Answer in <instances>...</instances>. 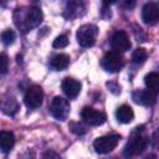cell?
<instances>
[{"mask_svg":"<svg viewBox=\"0 0 159 159\" xmlns=\"http://www.w3.org/2000/svg\"><path fill=\"white\" fill-rule=\"evenodd\" d=\"M142 20L148 24L153 25L159 20V7L154 2H147L142 9Z\"/></svg>","mask_w":159,"mask_h":159,"instance_id":"8fae6325","label":"cell"},{"mask_svg":"<svg viewBox=\"0 0 159 159\" xmlns=\"http://www.w3.org/2000/svg\"><path fill=\"white\" fill-rule=\"evenodd\" d=\"M120 140V135L119 134H108V135H103L99 137L94 140L93 143V148L97 153L99 154H106L112 152L119 143Z\"/></svg>","mask_w":159,"mask_h":159,"instance_id":"7a4b0ae2","label":"cell"},{"mask_svg":"<svg viewBox=\"0 0 159 159\" xmlns=\"http://www.w3.org/2000/svg\"><path fill=\"white\" fill-rule=\"evenodd\" d=\"M41 159H62L61 157H60V154H57L56 152H52V150H47V152H45L43 153V155H42V158Z\"/></svg>","mask_w":159,"mask_h":159,"instance_id":"603a6c76","label":"cell"},{"mask_svg":"<svg viewBox=\"0 0 159 159\" xmlns=\"http://www.w3.org/2000/svg\"><path fill=\"white\" fill-rule=\"evenodd\" d=\"M68 65H70V57L66 53H58L53 56L51 60V67L56 71H62L67 68Z\"/></svg>","mask_w":159,"mask_h":159,"instance_id":"9a60e30c","label":"cell"},{"mask_svg":"<svg viewBox=\"0 0 159 159\" xmlns=\"http://www.w3.org/2000/svg\"><path fill=\"white\" fill-rule=\"evenodd\" d=\"M0 62H1L0 70H1V73L4 75V73H6V71H7V57H6V55H5L4 52H2L1 56H0Z\"/></svg>","mask_w":159,"mask_h":159,"instance_id":"7402d4cb","label":"cell"},{"mask_svg":"<svg viewBox=\"0 0 159 159\" xmlns=\"http://www.w3.org/2000/svg\"><path fill=\"white\" fill-rule=\"evenodd\" d=\"M62 91L68 98H75L81 92V83L72 77H66L62 81Z\"/></svg>","mask_w":159,"mask_h":159,"instance_id":"7c38bea8","label":"cell"},{"mask_svg":"<svg viewBox=\"0 0 159 159\" xmlns=\"http://www.w3.org/2000/svg\"><path fill=\"white\" fill-rule=\"evenodd\" d=\"M147 57H148V53L144 48H137L132 55V60L134 63H143L147 60Z\"/></svg>","mask_w":159,"mask_h":159,"instance_id":"ac0fdd59","label":"cell"},{"mask_svg":"<svg viewBox=\"0 0 159 159\" xmlns=\"http://www.w3.org/2000/svg\"><path fill=\"white\" fill-rule=\"evenodd\" d=\"M116 117L118 119V122L120 123H130L134 118V112L130 106L128 104H122L117 112H116Z\"/></svg>","mask_w":159,"mask_h":159,"instance_id":"4fadbf2b","label":"cell"},{"mask_svg":"<svg viewBox=\"0 0 159 159\" xmlns=\"http://www.w3.org/2000/svg\"><path fill=\"white\" fill-rule=\"evenodd\" d=\"M144 82L145 86L148 87V89L152 91H158L159 89V73L158 72H150L144 77Z\"/></svg>","mask_w":159,"mask_h":159,"instance_id":"2e32d148","label":"cell"},{"mask_svg":"<svg viewBox=\"0 0 159 159\" xmlns=\"http://www.w3.org/2000/svg\"><path fill=\"white\" fill-rule=\"evenodd\" d=\"M111 46H112V50L118 53L128 51L130 48V41L128 35L120 30L116 31L111 37Z\"/></svg>","mask_w":159,"mask_h":159,"instance_id":"9c48e42d","label":"cell"},{"mask_svg":"<svg viewBox=\"0 0 159 159\" xmlns=\"http://www.w3.org/2000/svg\"><path fill=\"white\" fill-rule=\"evenodd\" d=\"M15 37H16V35H15V32L12 30H5L1 34V40H2V42L5 45H11L15 41Z\"/></svg>","mask_w":159,"mask_h":159,"instance_id":"d6986e66","label":"cell"},{"mask_svg":"<svg viewBox=\"0 0 159 159\" xmlns=\"http://www.w3.org/2000/svg\"><path fill=\"white\" fill-rule=\"evenodd\" d=\"M42 99H43L42 88L40 86H36V84L29 87L25 96H24V102H25L26 107H29L31 109L39 108L42 104Z\"/></svg>","mask_w":159,"mask_h":159,"instance_id":"52a82bcc","label":"cell"},{"mask_svg":"<svg viewBox=\"0 0 159 159\" xmlns=\"http://www.w3.org/2000/svg\"><path fill=\"white\" fill-rule=\"evenodd\" d=\"M147 159H153V157H148V158H147Z\"/></svg>","mask_w":159,"mask_h":159,"instance_id":"d4e9b609","label":"cell"},{"mask_svg":"<svg viewBox=\"0 0 159 159\" xmlns=\"http://www.w3.org/2000/svg\"><path fill=\"white\" fill-rule=\"evenodd\" d=\"M148 145V138L142 134H135L130 138V140L127 143L124 148V157L125 158H132L134 155L140 154Z\"/></svg>","mask_w":159,"mask_h":159,"instance_id":"3957f363","label":"cell"},{"mask_svg":"<svg viewBox=\"0 0 159 159\" xmlns=\"http://www.w3.org/2000/svg\"><path fill=\"white\" fill-rule=\"evenodd\" d=\"M42 17H43L42 16V11L39 7L32 6L26 11V14H25V16L22 19V22L19 26L24 32H27L31 29L39 26L41 24V21H42Z\"/></svg>","mask_w":159,"mask_h":159,"instance_id":"277c9868","label":"cell"},{"mask_svg":"<svg viewBox=\"0 0 159 159\" xmlns=\"http://www.w3.org/2000/svg\"><path fill=\"white\" fill-rule=\"evenodd\" d=\"M123 66H124V60L122 55L116 51L107 52L102 58V67L107 72H111V73L118 72L122 70Z\"/></svg>","mask_w":159,"mask_h":159,"instance_id":"5b68a950","label":"cell"},{"mask_svg":"<svg viewBox=\"0 0 159 159\" xmlns=\"http://www.w3.org/2000/svg\"><path fill=\"white\" fill-rule=\"evenodd\" d=\"M70 129L76 134H84L86 133V127L81 123H71Z\"/></svg>","mask_w":159,"mask_h":159,"instance_id":"44dd1931","label":"cell"},{"mask_svg":"<svg viewBox=\"0 0 159 159\" xmlns=\"http://www.w3.org/2000/svg\"><path fill=\"white\" fill-rule=\"evenodd\" d=\"M98 35V27L92 24H84L77 30V41L82 47H91L94 45Z\"/></svg>","mask_w":159,"mask_h":159,"instance_id":"6da1fadb","label":"cell"},{"mask_svg":"<svg viewBox=\"0 0 159 159\" xmlns=\"http://www.w3.org/2000/svg\"><path fill=\"white\" fill-rule=\"evenodd\" d=\"M132 98L137 104L150 106L155 102V92L152 89H137L132 93Z\"/></svg>","mask_w":159,"mask_h":159,"instance_id":"30bf717a","label":"cell"},{"mask_svg":"<svg viewBox=\"0 0 159 159\" xmlns=\"http://www.w3.org/2000/svg\"><path fill=\"white\" fill-rule=\"evenodd\" d=\"M67 45H68V37L66 35H60L53 41V47L56 48H62V47H66Z\"/></svg>","mask_w":159,"mask_h":159,"instance_id":"ffe728a7","label":"cell"},{"mask_svg":"<svg viewBox=\"0 0 159 159\" xmlns=\"http://www.w3.org/2000/svg\"><path fill=\"white\" fill-rule=\"evenodd\" d=\"M50 111L57 120H65L70 114V103L63 97L57 96L52 99L50 104Z\"/></svg>","mask_w":159,"mask_h":159,"instance_id":"8992f818","label":"cell"},{"mask_svg":"<svg viewBox=\"0 0 159 159\" xmlns=\"http://www.w3.org/2000/svg\"><path fill=\"white\" fill-rule=\"evenodd\" d=\"M17 108H19L17 102H16L14 98H11V99L9 98V99H6V101L2 103V112L6 113V114H9V116L15 114V113L17 112Z\"/></svg>","mask_w":159,"mask_h":159,"instance_id":"e0dca14e","label":"cell"},{"mask_svg":"<svg viewBox=\"0 0 159 159\" xmlns=\"http://www.w3.org/2000/svg\"><path fill=\"white\" fill-rule=\"evenodd\" d=\"M81 118L89 125H101L106 122V114L92 107H84L81 111Z\"/></svg>","mask_w":159,"mask_h":159,"instance_id":"ba28073f","label":"cell"},{"mask_svg":"<svg viewBox=\"0 0 159 159\" xmlns=\"http://www.w3.org/2000/svg\"><path fill=\"white\" fill-rule=\"evenodd\" d=\"M153 142H154V144L157 145V147H159V128L154 132V134H153Z\"/></svg>","mask_w":159,"mask_h":159,"instance_id":"cb8c5ba5","label":"cell"},{"mask_svg":"<svg viewBox=\"0 0 159 159\" xmlns=\"http://www.w3.org/2000/svg\"><path fill=\"white\" fill-rule=\"evenodd\" d=\"M15 144V137L11 132L1 130L0 132V148L4 153H7L12 149Z\"/></svg>","mask_w":159,"mask_h":159,"instance_id":"5bb4252c","label":"cell"}]
</instances>
